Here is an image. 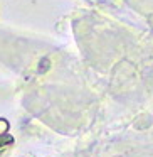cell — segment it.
<instances>
[{"label": "cell", "instance_id": "cell-1", "mask_svg": "<svg viewBox=\"0 0 153 157\" xmlns=\"http://www.w3.org/2000/svg\"><path fill=\"white\" fill-rule=\"evenodd\" d=\"M14 144V139L7 133H0V155L7 150V147H10Z\"/></svg>", "mask_w": 153, "mask_h": 157}]
</instances>
